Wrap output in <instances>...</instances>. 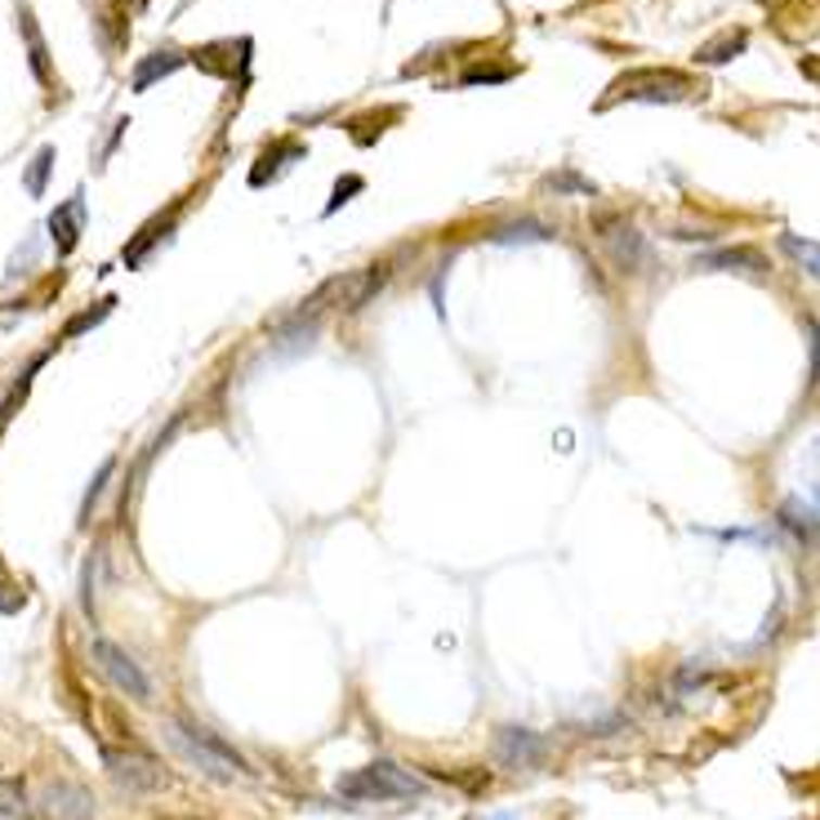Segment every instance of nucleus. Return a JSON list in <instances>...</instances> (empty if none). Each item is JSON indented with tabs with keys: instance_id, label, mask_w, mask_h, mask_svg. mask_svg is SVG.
Returning a JSON list of instances; mask_svg holds the SVG:
<instances>
[{
	"instance_id": "nucleus-1",
	"label": "nucleus",
	"mask_w": 820,
	"mask_h": 820,
	"mask_svg": "<svg viewBox=\"0 0 820 820\" xmlns=\"http://www.w3.org/2000/svg\"><path fill=\"white\" fill-rule=\"evenodd\" d=\"M170 745L196 763L205 776H215V781H232V776H245L251 767L241 763V754H232L215 731H205V727H183V722H170Z\"/></svg>"
},
{
	"instance_id": "nucleus-2",
	"label": "nucleus",
	"mask_w": 820,
	"mask_h": 820,
	"mask_svg": "<svg viewBox=\"0 0 820 820\" xmlns=\"http://www.w3.org/2000/svg\"><path fill=\"white\" fill-rule=\"evenodd\" d=\"M339 794L366 798V803H375V798H424V781H420V776H410L406 767L380 758V763H371V767L344 776Z\"/></svg>"
},
{
	"instance_id": "nucleus-3",
	"label": "nucleus",
	"mask_w": 820,
	"mask_h": 820,
	"mask_svg": "<svg viewBox=\"0 0 820 820\" xmlns=\"http://www.w3.org/2000/svg\"><path fill=\"white\" fill-rule=\"evenodd\" d=\"M611 90H615V94H611V99H602V107H606V103H615V99L678 103V99H687L691 90H701V86H695L691 76H682V72H655V67H646V72H629V76H620Z\"/></svg>"
},
{
	"instance_id": "nucleus-4",
	"label": "nucleus",
	"mask_w": 820,
	"mask_h": 820,
	"mask_svg": "<svg viewBox=\"0 0 820 820\" xmlns=\"http://www.w3.org/2000/svg\"><path fill=\"white\" fill-rule=\"evenodd\" d=\"M103 767L126 794H152V790L166 785V771H161L148 754H134V749H103Z\"/></svg>"
},
{
	"instance_id": "nucleus-5",
	"label": "nucleus",
	"mask_w": 820,
	"mask_h": 820,
	"mask_svg": "<svg viewBox=\"0 0 820 820\" xmlns=\"http://www.w3.org/2000/svg\"><path fill=\"white\" fill-rule=\"evenodd\" d=\"M94 665L107 674V682L116 687V691H126L130 701H152V682L143 678V669L130 661L126 651H120L116 642H107V638H94Z\"/></svg>"
},
{
	"instance_id": "nucleus-6",
	"label": "nucleus",
	"mask_w": 820,
	"mask_h": 820,
	"mask_svg": "<svg viewBox=\"0 0 820 820\" xmlns=\"http://www.w3.org/2000/svg\"><path fill=\"white\" fill-rule=\"evenodd\" d=\"M544 758H549V741L540 731H530V727H500L496 731V763L500 767L530 771V767H540Z\"/></svg>"
},
{
	"instance_id": "nucleus-7",
	"label": "nucleus",
	"mask_w": 820,
	"mask_h": 820,
	"mask_svg": "<svg viewBox=\"0 0 820 820\" xmlns=\"http://www.w3.org/2000/svg\"><path fill=\"white\" fill-rule=\"evenodd\" d=\"M384 281H388V264H371V268H361V272L335 281V291H339V299H344L348 312H361L366 304L384 291Z\"/></svg>"
},
{
	"instance_id": "nucleus-8",
	"label": "nucleus",
	"mask_w": 820,
	"mask_h": 820,
	"mask_svg": "<svg viewBox=\"0 0 820 820\" xmlns=\"http://www.w3.org/2000/svg\"><path fill=\"white\" fill-rule=\"evenodd\" d=\"M695 268H705V272H745V277H767L771 272L767 255L754 251V245H735V251L705 255V259H695Z\"/></svg>"
},
{
	"instance_id": "nucleus-9",
	"label": "nucleus",
	"mask_w": 820,
	"mask_h": 820,
	"mask_svg": "<svg viewBox=\"0 0 820 820\" xmlns=\"http://www.w3.org/2000/svg\"><path fill=\"white\" fill-rule=\"evenodd\" d=\"M602 236H606V255H611V264H615V268L638 272V268L646 264V241H642V232H638V228L620 223V228H611V232H602Z\"/></svg>"
},
{
	"instance_id": "nucleus-10",
	"label": "nucleus",
	"mask_w": 820,
	"mask_h": 820,
	"mask_svg": "<svg viewBox=\"0 0 820 820\" xmlns=\"http://www.w3.org/2000/svg\"><path fill=\"white\" fill-rule=\"evenodd\" d=\"M46 816L50 820H90L94 816V798L80 790V785H50L46 794Z\"/></svg>"
},
{
	"instance_id": "nucleus-11",
	"label": "nucleus",
	"mask_w": 820,
	"mask_h": 820,
	"mask_svg": "<svg viewBox=\"0 0 820 820\" xmlns=\"http://www.w3.org/2000/svg\"><path fill=\"white\" fill-rule=\"evenodd\" d=\"M80 223H86V201H80V196H72L67 205H59V210L50 215V236H54V251H59V255H72V251H76Z\"/></svg>"
},
{
	"instance_id": "nucleus-12",
	"label": "nucleus",
	"mask_w": 820,
	"mask_h": 820,
	"mask_svg": "<svg viewBox=\"0 0 820 820\" xmlns=\"http://www.w3.org/2000/svg\"><path fill=\"white\" fill-rule=\"evenodd\" d=\"M299 156H304V143H295V139H277L272 148H264L259 166L251 170V188H264V183H272V179L281 175V170H291Z\"/></svg>"
},
{
	"instance_id": "nucleus-13",
	"label": "nucleus",
	"mask_w": 820,
	"mask_h": 820,
	"mask_svg": "<svg viewBox=\"0 0 820 820\" xmlns=\"http://www.w3.org/2000/svg\"><path fill=\"white\" fill-rule=\"evenodd\" d=\"M18 27H23V40H27V59H31V72H36V80L40 86H50V59H46V36H40V27H36V18H31V10L27 5H18Z\"/></svg>"
},
{
	"instance_id": "nucleus-14",
	"label": "nucleus",
	"mask_w": 820,
	"mask_h": 820,
	"mask_svg": "<svg viewBox=\"0 0 820 820\" xmlns=\"http://www.w3.org/2000/svg\"><path fill=\"white\" fill-rule=\"evenodd\" d=\"M745 46H749L745 27H735V31H722L718 40H709V46H701V50H695V59H701V63H709V67H718V63H731V59H741V54H745Z\"/></svg>"
},
{
	"instance_id": "nucleus-15",
	"label": "nucleus",
	"mask_w": 820,
	"mask_h": 820,
	"mask_svg": "<svg viewBox=\"0 0 820 820\" xmlns=\"http://www.w3.org/2000/svg\"><path fill=\"white\" fill-rule=\"evenodd\" d=\"M776 513H781V526H790L798 540H807V544L816 540V530H820V513H816V504H803V500H785V504L776 509Z\"/></svg>"
},
{
	"instance_id": "nucleus-16",
	"label": "nucleus",
	"mask_w": 820,
	"mask_h": 820,
	"mask_svg": "<svg viewBox=\"0 0 820 820\" xmlns=\"http://www.w3.org/2000/svg\"><path fill=\"white\" fill-rule=\"evenodd\" d=\"M183 67V54H175V50H161V54H148L139 67H134V90L143 94V90H152V80H161V76H170V72H179Z\"/></svg>"
},
{
	"instance_id": "nucleus-17",
	"label": "nucleus",
	"mask_w": 820,
	"mask_h": 820,
	"mask_svg": "<svg viewBox=\"0 0 820 820\" xmlns=\"http://www.w3.org/2000/svg\"><path fill=\"white\" fill-rule=\"evenodd\" d=\"M549 236H553V232H549L544 223H536V219L504 223V228L490 232V241H496V245H530V241H549Z\"/></svg>"
},
{
	"instance_id": "nucleus-18",
	"label": "nucleus",
	"mask_w": 820,
	"mask_h": 820,
	"mask_svg": "<svg viewBox=\"0 0 820 820\" xmlns=\"http://www.w3.org/2000/svg\"><path fill=\"white\" fill-rule=\"evenodd\" d=\"M170 223H175V210H170L166 219H152V223H148V228H143V232H139V236L130 241V251H126V264H130V268H139V264H143V255L152 251V245H156L161 236L170 232Z\"/></svg>"
},
{
	"instance_id": "nucleus-19",
	"label": "nucleus",
	"mask_w": 820,
	"mask_h": 820,
	"mask_svg": "<svg viewBox=\"0 0 820 820\" xmlns=\"http://www.w3.org/2000/svg\"><path fill=\"white\" fill-rule=\"evenodd\" d=\"M781 251H785L790 259H798V264L820 281V241H807V236H798V232H785V236H781Z\"/></svg>"
},
{
	"instance_id": "nucleus-20",
	"label": "nucleus",
	"mask_w": 820,
	"mask_h": 820,
	"mask_svg": "<svg viewBox=\"0 0 820 820\" xmlns=\"http://www.w3.org/2000/svg\"><path fill=\"white\" fill-rule=\"evenodd\" d=\"M50 166H54V148H40V152L31 156V170H27V192H31V196L46 192V175H50Z\"/></svg>"
},
{
	"instance_id": "nucleus-21",
	"label": "nucleus",
	"mask_w": 820,
	"mask_h": 820,
	"mask_svg": "<svg viewBox=\"0 0 820 820\" xmlns=\"http://www.w3.org/2000/svg\"><path fill=\"white\" fill-rule=\"evenodd\" d=\"M112 304H116V299H103L94 312H76V317L63 325V339H72V335H80V331H90V325H99V321L112 312Z\"/></svg>"
},
{
	"instance_id": "nucleus-22",
	"label": "nucleus",
	"mask_w": 820,
	"mask_h": 820,
	"mask_svg": "<svg viewBox=\"0 0 820 820\" xmlns=\"http://www.w3.org/2000/svg\"><path fill=\"white\" fill-rule=\"evenodd\" d=\"M361 188H366V183H361V175H344V179L335 183V196L325 201V215H335L339 205H348V201H353V192H361Z\"/></svg>"
},
{
	"instance_id": "nucleus-23",
	"label": "nucleus",
	"mask_w": 820,
	"mask_h": 820,
	"mask_svg": "<svg viewBox=\"0 0 820 820\" xmlns=\"http://www.w3.org/2000/svg\"><path fill=\"white\" fill-rule=\"evenodd\" d=\"M807 496L820 509V437L807 446Z\"/></svg>"
},
{
	"instance_id": "nucleus-24",
	"label": "nucleus",
	"mask_w": 820,
	"mask_h": 820,
	"mask_svg": "<svg viewBox=\"0 0 820 820\" xmlns=\"http://www.w3.org/2000/svg\"><path fill=\"white\" fill-rule=\"evenodd\" d=\"M513 67H473L464 72V86H490V80H509Z\"/></svg>"
},
{
	"instance_id": "nucleus-25",
	"label": "nucleus",
	"mask_w": 820,
	"mask_h": 820,
	"mask_svg": "<svg viewBox=\"0 0 820 820\" xmlns=\"http://www.w3.org/2000/svg\"><path fill=\"white\" fill-rule=\"evenodd\" d=\"M112 460H103V469H99V477H94V486H90V496H86V504H80V522H90V509H94V500H99V490L107 486V477H112Z\"/></svg>"
},
{
	"instance_id": "nucleus-26",
	"label": "nucleus",
	"mask_w": 820,
	"mask_h": 820,
	"mask_svg": "<svg viewBox=\"0 0 820 820\" xmlns=\"http://www.w3.org/2000/svg\"><path fill=\"white\" fill-rule=\"evenodd\" d=\"M27 606V598L14 589V593H0V611H23Z\"/></svg>"
},
{
	"instance_id": "nucleus-27",
	"label": "nucleus",
	"mask_w": 820,
	"mask_h": 820,
	"mask_svg": "<svg viewBox=\"0 0 820 820\" xmlns=\"http://www.w3.org/2000/svg\"><path fill=\"white\" fill-rule=\"evenodd\" d=\"M486 820H517L513 811H500V816H486Z\"/></svg>"
}]
</instances>
